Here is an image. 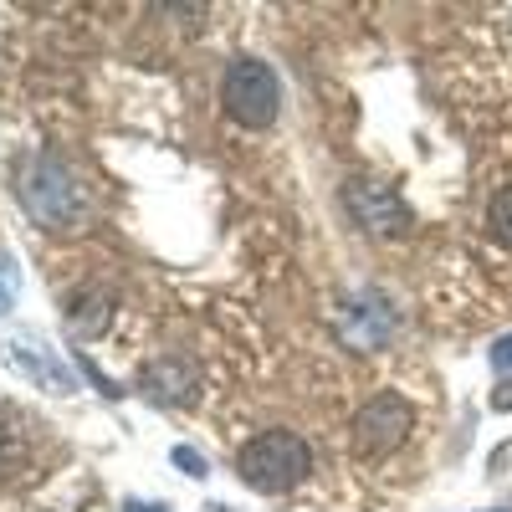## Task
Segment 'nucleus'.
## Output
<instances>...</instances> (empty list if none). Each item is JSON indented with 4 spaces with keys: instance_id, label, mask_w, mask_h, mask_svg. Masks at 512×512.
Wrapping results in <instances>:
<instances>
[{
    "instance_id": "9d476101",
    "label": "nucleus",
    "mask_w": 512,
    "mask_h": 512,
    "mask_svg": "<svg viewBox=\"0 0 512 512\" xmlns=\"http://www.w3.org/2000/svg\"><path fill=\"white\" fill-rule=\"evenodd\" d=\"M487 231H492L497 246L512 251V185H502V190L492 195V205H487Z\"/></svg>"
},
{
    "instance_id": "2eb2a0df",
    "label": "nucleus",
    "mask_w": 512,
    "mask_h": 512,
    "mask_svg": "<svg viewBox=\"0 0 512 512\" xmlns=\"http://www.w3.org/2000/svg\"><path fill=\"white\" fill-rule=\"evenodd\" d=\"M492 512H512V507H492Z\"/></svg>"
},
{
    "instance_id": "7ed1b4c3",
    "label": "nucleus",
    "mask_w": 512,
    "mask_h": 512,
    "mask_svg": "<svg viewBox=\"0 0 512 512\" xmlns=\"http://www.w3.org/2000/svg\"><path fill=\"white\" fill-rule=\"evenodd\" d=\"M221 103L236 123L246 128H272L277 113H282V82L267 62H256V57H241L226 67L221 77Z\"/></svg>"
},
{
    "instance_id": "4468645a",
    "label": "nucleus",
    "mask_w": 512,
    "mask_h": 512,
    "mask_svg": "<svg viewBox=\"0 0 512 512\" xmlns=\"http://www.w3.org/2000/svg\"><path fill=\"white\" fill-rule=\"evenodd\" d=\"M128 512H169V507H159V502H149V507H128Z\"/></svg>"
},
{
    "instance_id": "f8f14e48",
    "label": "nucleus",
    "mask_w": 512,
    "mask_h": 512,
    "mask_svg": "<svg viewBox=\"0 0 512 512\" xmlns=\"http://www.w3.org/2000/svg\"><path fill=\"white\" fill-rule=\"evenodd\" d=\"M169 456H175V466H180L185 477H195V482H205V477H210V472H205V456H200V451H190V446H175Z\"/></svg>"
},
{
    "instance_id": "9b49d317",
    "label": "nucleus",
    "mask_w": 512,
    "mask_h": 512,
    "mask_svg": "<svg viewBox=\"0 0 512 512\" xmlns=\"http://www.w3.org/2000/svg\"><path fill=\"white\" fill-rule=\"evenodd\" d=\"M16 287H21V277H16V267H11V256L0 251V313H11V303H16Z\"/></svg>"
},
{
    "instance_id": "6e6552de",
    "label": "nucleus",
    "mask_w": 512,
    "mask_h": 512,
    "mask_svg": "<svg viewBox=\"0 0 512 512\" xmlns=\"http://www.w3.org/2000/svg\"><path fill=\"white\" fill-rule=\"evenodd\" d=\"M139 390H144L154 405L185 410V405L200 400V369H195L185 354H164V359H154V364L139 374Z\"/></svg>"
},
{
    "instance_id": "20e7f679",
    "label": "nucleus",
    "mask_w": 512,
    "mask_h": 512,
    "mask_svg": "<svg viewBox=\"0 0 512 512\" xmlns=\"http://www.w3.org/2000/svg\"><path fill=\"white\" fill-rule=\"evenodd\" d=\"M410 431H415V410L395 390H379L354 410V451L359 456H390L410 441Z\"/></svg>"
},
{
    "instance_id": "f03ea898",
    "label": "nucleus",
    "mask_w": 512,
    "mask_h": 512,
    "mask_svg": "<svg viewBox=\"0 0 512 512\" xmlns=\"http://www.w3.org/2000/svg\"><path fill=\"white\" fill-rule=\"evenodd\" d=\"M21 200H26V210L47 226V231H77L82 226V216H88V195H82V185L67 175V169L57 164V159H26V169H21Z\"/></svg>"
},
{
    "instance_id": "ddd939ff",
    "label": "nucleus",
    "mask_w": 512,
    "mask_h": 512,
    "mask_svg": "<svg viewBox=\"0 0 512 512\" xmlns=\"http://www.w3.org/2000/svg\"><path fill=\"white\" fill-rule=\"evenodd\" d=\"M492 369H497V374H512V333L492 344Z\"/></svg>"
},
{
    "instance_id": "0eeeda50",
    "label": "nucleus",
    "mask_w": 512,
    "mask_h": 512,
    "mask_svg": "<svg viewBox=\"0 0 512 512\" xmlns=\"http://www.w3.org/2000/svg\"><path fill=\"white\" fill-rule=\"evenodd\" d=\"M395 308H390V297H379V292H354L344 308H338V333L349 338V349H364L374 354L384 338L395 333Z\"/></svg>"
},
{
    "instance_id": "1a4fd4ad",
    "label": "nucleus",
    "mask_w": 512,
    "mask_h": 512,
    "mask_svg": "<svg viewBox=\"0 0 512 512\" xmlns=\"http://www.w3.org/2000/svg\"><path fill=\"white\" fill-rule=\"evenodd\" d=\"M67 318H72L77 333H98V328L108 323V303H98V292H77L72 308H67Z\"/></svg>"
},
{
    "instance_id": "39448f33",
    "label": "nucleus",
    "mask_w": 512,
    "mask_h": 512,
    "mask_svg": "<svg viewBox=\"0 0 512 512\" xmlns=\"http://www.w3.org/2000/svg\"><path fill=\"white\" fill-rule=\"evenodd\" d=\"M0 354H6V364L21 379H31L36 390H47V395H72L77 390L72 369L62 364L57 349L41 344V333H6V338H0Z\"/></svg>"
},
{
    "instance_id": "423d86ee",
    "label": "nucleus",
    "mask_w": 512,
    "mask_h": 512,
    "mask_svg": "<svg viewBox=\"0 0 512 512\" xmlns=\"http://www.w3.org/2000/svg\"><path fill=\"white\" fill-rule=\"evenodd\" d=\"M344 205L369 236H400L410 226V210L400 205V195L384 180H364V175L344 180Z\"/></svg>"
},
{
    "instance_id": "f257e3e1",
    "label": "nucleus",
    "mask_w": 512,
    "mask_h": 512,
    "mask_svg": "<svg viewBox=\"0 0 512 512\" xmlns=\"http://www.w3.org/2000/svg\"><path fill=\"white\" fill-rule=\"evenodd\" d=\"M308 472H313V446L297 431H262L236 451V477L251 492H267V497L292 492Z\"/></svg>"
}]
</instances>
